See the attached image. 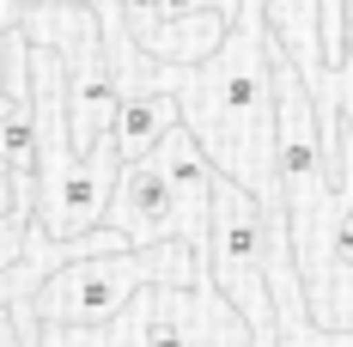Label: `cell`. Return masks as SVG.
Instances as JSON below:
<instances>
[{
  "instance_id": "cell-1",
  "label": "cell",
  "mask_w": 353,
  "mask_h": 347,
  "mask_svg": "<svg viewBox=\"0 0 353 347\" xmlns=\"http://www.w3.org/2000/svg\"><path fill=\"white\" fill-rule=\"evenodd\" d=\"M146 86L176 98V122L195 135L213 171L238 177L262 208H281L274 189V92H268V37L256 12H238L201 61H152Z\"/></svg>"
},
{
  "instance_id": "cell-2",
  "label": "cell",
  "mask_w": 353,
  "mask_h": 347,
  "mask_svg": "<svg viewBox=\"0 0 353 347\" xmlns=\"http://www.w3.org/2000/svg\"><path fill=\"white\" fill-rule=\"evenodd\" d=\"M201 275V256L183 238H159V244H122V250H85L55 262L49 275L25 293L37 323H68V329H98L122 311L141 286H189Z\"/></svg>"
},
{
  "instance_id": "cell-3",
  "label": "cell",
  "mask_w": 353,
  "mask_h": 347,
  "mask_svg": "<svg viewBox=\"0 0 353 347\" xmlns=\"http://www.w3.org/2000/svg\"><path fill=\"white\" fill-rule=\"evenodd\" d=\"M201 268H208V280L219 286V299L250 323L256 347H274L281 317H274V293H268V275H262V201L225 171H213Z\"/></svg>"
},
{
  "instance_id": "cell-4",
  "label": "cell",
  "mask_w": 353,
  "mask_h": 347,
  "mask_svg": "<svg viewBox=\"0 0 353 347\" xmlns=\"http://www.w3.org/2000/svg\"><path fill=\"white\" fill-rule=\"evenodd\" d=\"M116 165H122V159L110 152V140H98V146L73 152L55 177H43V183H37V232H43V238H79V232H92V226L104 219Z\"/></svg>"
},
{
  "instance_id": "cell-5",
  "label": "cell",
  "mask_w": 353,
  "mask_h": 347,
  "mask_svg": "<svg viewBox=\"0 0 353 347\" xmlns=\"http://www.w3.org/2000/svg\"><path fill=\"white\" fill-rule=\"evenodd\" d=\"M152 165H159V177L171 183V201H176V238L189 244L195 256L208 250V201H213V159L195 146V135L176 122V128H165L159 135V146L146 152Z\"/></svg>"
},
{
  "instance_id": "cell-6",
  "label": "cell",
  "mask_w": 353,
  "mask_h": 347,
  "mask_svg": "<svg viewBox=\"0 0 353 347\" xmlns=\"http://www.w3.org/2000/svg\"><path fill=\"white\" fill-rule=\"evenodd\" d=\"M98 226H116L128 244H159L176 238V201L171 183L159 177L152 159H134V165H116V183H110V201Z\"/></svg>"
},
{
  "instance_id": "cell-7",
  "label": "cell",
  "mask_w": 353,
  "mask_h": 347,
  "mask_svg": "<svg viewBox=\"0 0 353 347\" xmlns=\"http://www.w3.org/2000/svg\"><path fill=\"white\" fill-rule=\"evenodd\" d=\"M116 98H122V73H116L110 55H85V61H73V68H68L61 104H68V140H73V152H85V146L104 140Z\"/></svg>"
},
{
  "instance_id": "cell-8",
  "label": "cell",
  "mask_w": 353,
  "mask_h": 347,
  "mask_svg": "<svg viewBox=\"0 0 353 347\" xmlns=\"http://www.w3.org/2000/svg\"><path fill=\"white\" fill-rule=\"evenodd\" d=\"M171 311H176L183 347H256L250 323L219 299V286L208 280V268L189 280V286H171Z\"/></svg>"
},
{
  "instance_id": "cell-9",
  "label": "cell",
  "mask_w": 353,
  "mask_h": 347,
  "mask_svg": "<svg viewBox=\"0 0 353 347\" xmlns=\"http://www.w3.org/2000/svg\"><path fill=\"white\" fill-rule=\"evenodd\" d=\"M165 128H176V98L165 86H134V92L116 98L104 140H110V152H116L122 165H134V159H146V152L159 146Z\"/></svg>"
},
{
  "instance_id": "cell-10",
  "label": "cell",
  "mask_w": 353,
  "mask_h": 347,
  "mask_svg": "<svg viewBox=\"0 0 353 347\" xmlns=\"http://www.w3.org/2000/svg\"><path fill=\"white\" fill-rule=\"evenodd\" d=\"M12 31L25 37V43H43V49H61L73 61H85V55H104V25H98V12L85 6V0H61V6H37V12H19L12 19Z\"/></svg>"
},
{
  "instance_id": "cell-11",
  "label": "cell",
  "mask_w": 353,
  "mask_h": 347,
  "mask_svg": "<svg viewBox=\"0 0 353 347\" xmlns=\"http://www.w3.org/2000/svg\"><path fill=\"white\" fill-rule=\"evenodd\" d=\"M225 25H232V19H219V12H183V19H159V25H146L141 37H128V49H141L146 61L183 68V61H201L213 43L225 37Z\"/></svg>"
},
{
  "instance_id": "cell-12",
  "label": "cell",
  "mask_w": 353,
  "mask_h": 347,
  "mask_svg": "<svg viewBox=\"0 0 353 347\" xmlns=\"http://www.w3.org/2000/svg\"><path fill=\"white\" fill-rule=\"evenodd\" d=\"M0 159L12 165L19 183L37 189V122H31L25 92H6V86H0Z\"/></svg>"
},
{
  "instance_id": "cell-13",
  "label": "cell",
  "mask_w": 353,
  "mask_h": 347,
  "mask_svg": "<svg viewBox=\"0 0 353 347\" xmlns=\"http://www.w3.org/2000/svg\"><path fill=\"white\" fill-rule=\"evenodd\" d=\"M31 219H37V195H25L19 208L0 213V275L25 256V232H31Z\"/></svg>"
},
{
  "instance_id": "cell-14",
  "label": "cell",
  "mask_w": 353,
  "mask_h": 347,
  "mask_svg": "<svg viewBox=\"0 0 353 347\" xmlns=\"http://www.w3.org/2000/svg\"><path fill=\"white\" fill-rule=\"evenodd\" d=\"M92 12H98V25H104V49H110V61L116 55H128V31H122V0H85Z\"/></svg>"
},
{
  "instance_id": "cell-15",
  "label": "cell",
  "mask_w": 353,
  "mask_h": 347,
  "mask_svg": "<svg viewBox=\"0 0 353 347\" xmlns=\"http://www.w3.org/2000/svg\"><path fill=\"white\" fill-rule=\"evenodd\" d=\"M165 19V0H122V31L141 37L146 25H159Z\"/></svg>"
},
{
  "instance_id": "cell-16",
  "label": "cell",
  "mask_w": 353,
  "mask_h": 347,
  "mask_svg": "<svg viewBox=\"0 0 353 347\" xmlns=\"http://www.w3.org/2000/svg\"><path fill=\"white\" fill-rule=\"evenodd\" d=\"M25 195H37V189H31V183H19V177H12V165L0 159V213H6V208H19Z\"/></svg>"
},
{
  "instance_id": "cell-17",
  "label": "cell",
  "mask_w": 353,
  "mask_h": 347,
  "mask_svg": "<svg viewBox=\"0 0 353 347\" xmlns=\"http://www.w3.org/2000/svg\"><path fill=\"white\" fill-rule=\"evenodd\" d=\"M37 6H61V0H12V19L19 12H37Z\"/></svg>"
},
{
  "instance_id": "cell-18",
  "label": "cell",
  "mask_w": 353,
  "mask_h": 347,
  "mask_svg": "<svg viewBox=\"0 0 353 347\" xmlns=\"http://www.w3.org/2000/svg\"><path fill=\"white\" fill-rule=\"evenodd\" d=\"M0 347H19V335H12V323L0 317Z\"/></svg>"
},
{
  "instance_id": "cell-19",
  "label": "cell",
  "mask_w": 353,
  "mask_h": 347,
  "mask_svg": "<svg viewBox=\"0 0 353 347\" xmlns=\"http://www.w3.org/2000/svg\"><path fill=\"white\" fill-rule=\"evenodd\" d=\"M6 25H12V12H6V6H0V31H6Z\"/></svg>"
},
{
  "instance_id": "cell-20",
  "label": "cell",
  "mask_w": 353,
  "mask_h": 347,
  "mask_svg": "<svg viewBox=\"0 0 353 347\" xmlns=\"http://www.w3.org/2000/svg\"><path fill=\"white\" fill-rule=\"evenodd\" d=\"M0 86H6V79H0Z\"/></svg>"
},
{
  "instance_id": "cell-21",
  "label": "cell",
  "mask_w": 353,
  "mask_h": 347,
  "mask_svg": "<svg viewBox=\"0 0 353 347\" xmlns=\"http://www.w3.org/2000/svg\"><path fill=\"white\" fill-rule=\"evenodd\" d=\"M0 299H6V293H0Z\"/></svg>"
}]
</instances>
